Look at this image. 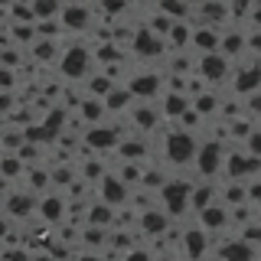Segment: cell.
Instances as JSON below:
<instances>
[{
    "label": "cell",
    "mask_w": 261,
    "mask_h": 261,
    "mask_svg": "<svg viewBox=\"0 0 261 261\" xmlns=\"http://www.w3.org/2000/svg\"><path fill=\"white\" fill-rule=\"evenodd\" d=\"M92 10L88 7H62V27L65 30H85Z\"/></svg>",
    "instance_id": "cell-10"
},
{
    "label": "cell",
    "mask_w": 261,
    "mask_h": 261,
    "mask_svg": "<svg viewBox=\"0 0 261 261\" xmlns=\"http://www.w3.org/2000/svg\"><path fill=\"white\" fill-rule=\"evenodd\" d=\"M163 111H167L170 118H183V114L190 111V95H179V92L163 95Z\"/></svg>",
    "instance_id": "cell-12"
},
{
    "label": "cell",
    "mask_w": 261,
    "mask_h": 261,
    "mask_svg": "<svg viewBox=\"0 0 261 261\" xmlns=\"http://www.w3.org/2000/svg\"><path fill=\"white\" fill-rule=\"evenodd\" d=\"M196 167H199L202 176H216L219 167H222V147H219L216 141L206 144V147H196Z\"/></svg>",
    "instance_id": "cell-4"
},
{
    "label": "cell",
    "mask_w": 261,
    "mask_h": 261,
    "mask_svg": "<svg viewBox=\"0 0 261 261\" xmlns=\"http://www.w3.org/2000/svg\"><path fill=\"white\" fill-rule=\"evenodd\" d=\"M199 219H202V225H206L209 232H216V228H222L228 222V209L225 206H206L199 212Z\"/></svg>",
    "instance_id": "cell-13"
},
{
    "label": "cell",
    "mask_w": 261,
    "mask_h": 261,
    "mask_svg": "<svg viewBox=\"0 0 261 261\" xmlns=\"http://www.w3.org/2000/svg\"><path fill=\"white\" fill-rule=\"evenodd\" d=\"M190 193H193V183H176V179L163 183V186H160L163 209H167L170 216H179V212H186V209H190Z\"/></svg>",
    "instance_id": "cell-1"
},
{
    "label": "cell",
    "mask_w": 261,
    "mask_h": 261,
    "mask_svg": "<svg viewBox=\"0 0 261 261\" xmlns=\"http://www.w3.org/2000/svg\"><path fill=\"white\" fill-rule=\"evenodd\" d=\"M0 111H10V95H0Z\"/></svg>",
    "instance_id": "cell-31"
},
{
    "label": "cell",
    "mask_w": 261,
    "mask_h": 261,
    "mask_svg": "<svg viewBox=\"0 0 261 261\" xmlns=\"http://www.w3.org/2000/svg\"><path fill=\"white\" fill-rule=\"evenodd\" d=\"M33 206H36V202H33L30 196H10V199H7V212H10V216H16V219L30 216Z\"/></svg>",
    "instance_id": "cell-18"
},
{
    "label": "cell",
    "mask_w": 261,
    "mask_h": 261,
    "mask_svg": "<svg viewBox=\"0 0 261 261\" xmlns=\"http://www.w3.org/2000/svg\"><path fill=\"white\" fill-rule=\"evenodd\" d=\"M222 163H225L228 176H242L255 167V160H248V153H228V157H222Z\"/></svg>",
    "instance_id": "cell-16"
},
{
    "label": "cell",
    "mask_w": 261,
    "mask_h": 261,
    "mask_svg": "<svg viewBox=\"0 0 261 261\" xmlns=\"http://www.w3.org/2000/svg\"><path fill=\"white\" fill-rule=\"evenodd\" d=\"M144 228L150 235H160L163 228H167V219H163L157 209H144Z\"/></svg>",
    "instance_id": "cell-22"
},
{
    "label": "cell",
    "mask_w": 261,
    "mask_h": 261,
    "mask_svg": "<svg viewBox=\"0 0 261 261\" xmlns=\"http://www.w3.org/2000/svg\"><path fill=\"white\" fill-rule=\"evenodd\" d=\"M39 206H43V219H46V222H59V219H62V199H43Z\"/></svg>",
    "instance_id": "cell-24"
},
{
    "label": "cell",
    "mask_w": 261,
    "mask_h": 261,
    "mask_svg": "<svg viewBox=\"0 0 261 261\" xmlns=\"http://www.w3.org/2000/svg\"><path fill=\"white\" fill-rule=\"evenodd\" d=\"M235 88H239L242 95H248V92H255V88H261V62L258 65H251V69H245L239 82H235Z\"/></svg>",
    "instance_id": "cell-15"
},
{
    "label": "cell",
    "mask_w": 261,
    "mask_h": 261,
    "mask_svg": "<svg viewBox=\"0 0 261 261\" xmlns=\"http://www.w3.org/2000/svg\"><path fill=\"white\" fill-rule=\"evenodd\" d=\"M248 147H251L248 157H261V130H251L248 134Z\"/></svg>",
    "instance_id": "cell-28"
},
{
    "label": "cell",
    "mask_w": 261,
    "mask_h": 261,
    "mask_svg": "<svg viewBox=\"0 0 261 261\" xmlns=\"http://www.w3.org/2000/svg\"><path fill=\"white\" fill-rule=\"evenodd\" d=\"M88 222H92V228H101L111 222V209L105 206V202H98V206H92V212H88Z\"/></svg>",
    "instance_id": "cell-23"
},
{
    "label": "cell",
    "mask_w": 261,
    "mask_h": 261,
    "mask_svg": "<svg viewBox=\"0 0 261 261\" xmlns=\"http://www.w3.org/2000/svg\"><path fill=\"white\" fill-rule=\"evenodd\" d=\"M167 153L173 163H190L196 157V141L190 137V130H170L167 134Z\"/></svg>",
    "instance_id": "cell-2"
},
{
    "label": "cell",
    "mask_w": 261,
    "mask_h": 261,
    "mask_svg": "<svg viewBox=\"0 0 261 261\" xmlns=\"http://www.w3.org/2000/svg\"><path fill=\"white\" fill-rule=\"evenodd\" d=\"M53 53H56V46L49 43V39H39V43H36V53H33V56H36L39 62H49V59H53Z\"/></svg>",
    "instance_id": "cell-26"
},
{
    "label": "cell",
    "mask_w": 261,
    "mask_h": 261,
    "mask_svg": "<svg viewBox=\"0 0 261 261\" xmlns=\"http://www.w3.org/2000/svg\"><path fill=\"white\" fill-rule=\"evenodd\" d=\"M130 43H134V53H137V56H160V49H163V39H157L147 27L137 30Z\"/></svg>",
    "instance_id": "cell-8"
},
{
    "label": "cell",
    "mask_w": 261,
    "mask_h": 261,
    "mask_svg": "<svg viewBox=\"0 0 261 261\" xmlns=\"http://www.w3.org/2000/svg\"><path fill=\"white\" fill-rule=\"evenodd\" d=\"M130 118H134L137 130H150L153 124H157V105H137Z\"/></svg>",
    "instance_id": "cell-14"
},
{
    "label": "cell",
    "mask_w": 261,
    "mask_h": 261,
    "mask_svg": "<svg viewBox=\"0 0 261 261\" xmlns=\"http://www.w3.org/2000/svg\"><path fill=\"white\" fill-rule=\"evenodd\" d=\"M225 261H255V248L248 242H235L232 248L225 251Z\"/></svg>",
    "instance_id": "cell-21"
},
{
    "label": "cell",
    "mask_w": 261,
    "mask_h": 261,
    "mask_svg": "<svg viewBox=\"0 0 261 261\" xmlns=\"http://www.w3.org/2000/svg\"><path fill=\"white\" fill-rule=\"evenodd\" d=\"M98 183H101V186H98V193H101V202H105L108 209H111V206H121V202L127 199V186L121 183L118 176H101Z\"/></svg>",
    "instance_id": "cell-6"
},
{
    "label": "cell",
    "mask_w": 261,
    "mask_h": 261,
    "mask_svg": "<svg viewBox=\"0 0 261 261\" xmlns=\"http://www.w3.org/2000/svg\"><path fill=\"white\" fill-rule=\"evenodd\" d=\"M228 75V59L219 53H209V56H199V79L206 82H222Z\"/></svg>",
    "instance_id": "cell-5"
},
{
    "label": "cell",
    "mask_w": 261,
    "mask_h": 261,
    "mask_svg": "<svg viewBox=\"0 0 261 261\" xmlns=\"http://www.w3.org/2000/svg\"><path fill=\"white\" fill-rule=\"evenodd\" d=\"M157 88H160V79L157 75H150V72H147V75H137V79H130L127 82V92H130V98H153L157 95Z\"/></svg>",
    "instance_id": "cell-9"
},
{
    "label": "cell",
    "mask_w": 261,
    "mask_h": 261,
    "mask_svg": "<svg viewBox=\"0 0 261 261\" xmlns=\"http://www.w3.org/2000/svg\"><path fill=\"white\" fill-rule=\"evenodd\" d=\"M190 43L199 49L202 56L219 53V30H216V27H206V23H199V27H193V39H190Z\"/></svg>",
    "instance_id": "cell-7"
},
{
    "label": "cell",
    "mask_w": 261,
    "mask_h": 261,
    "mask_svg": "<svg viewBox=\"0 0 261 261\" xmlns=\"http://www.w3.org/2000/svg\"><path fill=\"white\" fill-rule=\"evenodd\" d=\"M79 114L85 121H98V118H105V105L98 101V98H85V101L79 105Z\"/></svg>",
    "instance_id": "cell-20"
},
{
    "label": "cell",
    "mask_w": 261,
    "mask_h": 261,
    "mask_svg": "<svg viewBox=\"0 0 261 261\" xmlns=\"http://www.w3.org/2000/svg\"><path fill=\"white\" fill-rule=\"evenodd\" d=\"M4 235H7V225H4V222H0V239H4Z\"/></svg>",
    "instance_id": "cell-33"
},
{
    "label": "cell",
    "mask_w": 261,
    "mask_h": 261,
    "mask_svg": "<svg viewBox=\"0 0 261 261\" xmlns=\"http://www.w3.org/2000/svg\"><path fill=\"white\" fill-rule=\"evenodd\" d=\"M206 242H209V235H206V232H199V228H193V232L186 235V248H190V258H193V261L202 255V248H206Z\"/></svg>",
    "instance_id": "cell-19"
},
{
    "label": "cell",
    "mask_w": 261,
    "mask_h": 261,
    "mask_svg": "<svg viewBox=\"0 0 261 261\" xmlns=\"http://www.w3.org/2000/svg\"><path fill=\"white\" fill-rule=\"evenodd\" d=\"M105 111H124L127 105H130V92L127 88H111L108 95H105Z\"/></svg>",
    "instance_id": "cell-17"
},
{
    "label": "cell",
    "mask_w": 261,
    "mask_h": 261,
    "mask_svg": "<svg viewBox=\"0 0 261 261\" xmlns=\"http://www.w3.org/2000/svg\"><path fill=\"white\" fill-rule=\"evenodd\" d=\"M160 261H173V258H160Z\"/></svg>",
    "instance_id": "cell-34"
},
{
    "label": "cell",
    "mask_w": 261,
    "mask_h": 261,
    "mask_svg": "<svg viewBox=\"0 0 261 261\" xmlns=\"http://www.w3.org/2000/svg\"><path fill=\"white\" fill-rule=\"evenodd\" d=\"M193 105H196V111H199V114H212V111H216V105H219V98L216 95H199Z\"/></svg>",
    "instance_id": "cell-25"
},
{
    "label": "cell",
    "mask_w": 261,
    "mask_h": 261,
    "mask_svg": "<svg viewBox=\"0 0 261 261\" xmlns=\"http://www.w3.org/2000/svg\"><path fill=\"white\" fill-rule=\"evenodd\" d=\"M13 85V72L10 69H0V88H10Z\"/></svg>",
    "instance_id": "cell-30"
},
{
    "label": "cell",
    "mask_w": 261,
    "mask_h": 261,
    "mask_svg": "<svg viewBox=\"0 0 261 261\" xmlns=\"http://www.w3.org/2000/svg\"><path fill=\"white\" fill-rule=\"evenodd\" d=\"M88 59H92V53H88L85 46H72V49H65V53H62L59 72H62L65 79H82V75H85V69H88Z\"/></svg>",
    "instance_id": "cell-3"
},
{
    "label": "cell",
    "mask_w": 261,
    "mask_h": 261,
    "mask_svg": "<svg viewBox=\"0 0 261 261\" xmlns=\"http://www.w3.org/2000/svg\"><path fill=\"white\" fill-rule=\"evenodd\" d=\"M124 261H153V258H150V251H144V248H130Z\"/></svg>",
    "instance_id": "cell-29"
},
{
    "label": "cell",
    "mask_w": 261,
    "mask_h": 261,
    "mask_svg": "<svg viewBox=\"0 0 261 261\" xmlns=\"http://www.w3.org/2000/svg\"><path fill=\"white\" fill-rule=\"evenodd\" d=\"M79 261H101V258H98V255H82Z\"/></svg>",
    "instance_id": "cell-32"
},
{
    "label": "cell",
    "mask_w": 261,
    "mask_h": 261,
    "mask_svg": "<svg viewBox=\"0 0 261 261\" xmlns=\"http://www.w3.org/2000/svg\"><path fill=\"white\" fill-rule=\"evenodd\" d=\"M101 242H108L105 228H88V232H85V245H101Z\"/></svg>",
    "instance_id": "cell-27"
},
{
    "label": "cell",
    "mask_w": 261,
    "mask_h": 261,
    "mask_svg": "<svg viewBox=\"0 0 261 261\" xmlns=\"http://www.w3.org/2000/svg\"><path fill=\"white\" fill-rule=\"evenodd\" d=\"M85 144H88V147H98V150H101V147L108 150V147L118 144V134H114L111 127H92V130L85 134Z\"/></svg>",
    "instance_id": "cell-11"
}]
</instances>
